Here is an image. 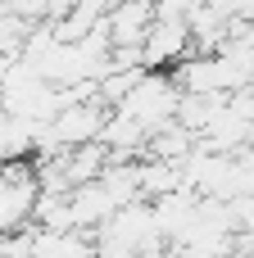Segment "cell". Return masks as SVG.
I'll return each mask as SVG.
<instances>
[{
	"label": "cell",
	"instance_id": "6da1fadb",
	"mask_svg": "<svg viewBox=\"0 0 254 258\" xmlns=\"http://www.w3.org/2000/svg\"><path fill=\"white\" fill-rule=\"evenodd\" d=\"M91 245L100 258H164V249H168L150 200H132L118 213H109L95 227Z\"/></svg>",
	"mask_w": 254,
	"mask_h": 258
},
{
	"label": "cell",
	"instance_id": "7a4b0ae2",
	"mask_svg": "<svg viewBox=\"0 0 254 258\" xmlns=\"http://www.w3.org/2000/svg\"><path fill=\"white\" fill-rule=\"evenodd\" d=\"M177 109H182V86L173 82V73H155V68H145L136 86L114 104V113L136 122L145 136H159L168 122H177Z\"/></svg>",
	"mask_w": 254,
	"mask_h": 258
},
{
	"label": "cell",
	"instance_id": "3957f363",
	"mask_svg": "<svg viewBox=\"0 0 254 258\" xmlns=\"http://www.w3.org/2000/svg\"><path fill=\"white\" fill-rule=\"evenodd\" d=\"M41 200V177L23 163H0V240L32 222Z\"/></svg>",
	"mask_w": 254,
	"mask_h": 258
},
{
	"label": "cell",
	"instance_id": "277c9868",
	"mask_svg": "<svg viewBox=\"0 0 254 258\" xmlns=\"http://www.w3.org/2000/svg\"><path fill=\"white\" fill-rule=\"evenodd\" d=\"M186 54H195V36H191V23L186 18H159L150 23L145 41H141V63L164 73V68H177Z\"/></svg>",
	"mask_w": 254,
	"mask_h": 258
}]
</instances>
